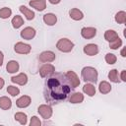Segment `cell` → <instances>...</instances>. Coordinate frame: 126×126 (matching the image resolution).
<instances>
[{"label": "cell", "instance_id": "13", "mask_svg": "<svg viewBox=\"0 0 126 126\" xmlns=\"http://www.w3.org/2000/svg\"><path fill=\"white\" fill-rule=\"evenodd\" d=\"M32 102V98L29 95H22L21 97H19L16 101V105L19 108H26L28 107Z\"/></svg>", "mask_w": 126, "mask_h": 126}, {"label": "cell", "instance_id": "9", "mask_svg": "<svg viewBox=\"0 0 126 126\" xmlns=\"http://www.w3.org/2000/svg\"><path fill=\"white\" fill-rule=\"evenodd\" d=\"M21 37L27 40H31L35 36V30L32 27H26L24 30L21 31Z\"/></svg>", "mask_w": 126, "mask_h": 126}, {"label": "cell", "instance_id": "34", "mask_svg": "<svg viewBox=\"0 0 126 126\" xmlns=\"http://www.w3.org/2000/svg\"><path fill=\"white\" fill-rule=\"evenodd\" d=\"M3 61H4V55H3V52L0 51V66H2Z\"/></svg>", "mask_w": 126, "mask_h": 126}, {"label": "cell", "instance_id": "20", "mask_svg": "<svg viewBox=\"0 0 126 126\" xmlns=\"http://www.w3.org/2000/svg\"><path fill=\"white\" fill-rule=\"evenodd\" d=\"M84 100V94L81 93H73L69 96V101L71 103H81Z\"/></svg>", "mask_w": 126, "mask_h": 126}, {"label": "cell", "instance_id": "31", "mask_svg": "<svg viewBox=\"0 0 126 126\" xmlns=\"http://www.w3.org/2000/svg\"><path fill=\"white\" fill-rule=\"evenodd\" d=\"M105 61H106L107 64L112 65V64L116 63L117 58H116V56H115L113 53H107V54L105 55Z\"/></svg>", "mask_w": 126, "mask_h": 126}, {"label": "cell", "instance_id": "22", "mask_svg": "<svg viewBox=\"0 0 126 126\" xmlns=\"http://www.w3.org/2000/svg\"><path fill=\"white\" fill-rule=\"evenodd\" d=\"M12 106V101L8 96H1L0 97V108L3 110H8Z\"/></svg>", "mask_w": 126, "mask_h": 126}, {"label": "cell", "instance_id": "21", "mask_svg": "<svg viewBox=\"0 0 126 126\" xmlns=\"http://www.w3.org/2000/svg\"><path fill=\"white\" fill-rule=\"evenodd\" d=\"M98 91H99L100 94H106L110 93V91H111V85L108 82H106V81H102V82L99 83Z\"/></svg>", "mask_w": 126, "mask_h": 126}, {"label": "cell", "instance_id": "23", "mask_svg": "<svg viewBox=\"0 0 126 126\" xmlns=\"http://www.w3.org/2000/svg\"><path fill=\"white\" fill-rule=\"evenodd\" d=\"M11 24H12V26H13L14 29H19V28H21V27L24 25V19L22 18V16L16 15V16H14V18L12 19Z\"/></svg>", "mask_w": 126, "mask_h": 126}, {"label": "cell", "instance_id": "17", "mask_svg": "<svg viewBox=\"0 0 126 126\" xmlns=\"http://www.w3.org/2000/svg\"><path fill=\"white\" fill-rule=\"evenodd\" d=\"M69 16L71 19L75 20V21H80L84 18V14L81 10H79L78 8H72L69 11Z\"/></svg>", "mask_w": 126, "mask_h": 126}, {"label": "cell", "instance_id": "12", "mask_svg": "<svg viewBox=\"0 0 126 126\" xmlns=\"http://www.w3.org/2000/svg\"><path fill=\"white\" fill-rule=\"evenodd\" d=\"M11 82L15 83V84H18L20 86H24L28 83V76L25 73H20L16 76H13L11 78Z\"/></svg>", "mask_w": 126, "mask_h": 126}, {"label": "cell", "instance_id": "2", "mask_svg": "<svg viewBox=\"0 0 126 126\" xmlns=\"http://www.w3.org/2000/svg\"><path fill=\"white\" fill-rule=\"evenodd\" d=\"M81 76L85 82H89L92 84H95L97 82V71L95 68L91 67V66H86L82 69L81 71Z\"/></svg>", "mask_w": 126, "mask_h": 126}, {"label": "cell", "instance_id": "37", "mask_svg": "<svg viewBox=\"0 0 126 126\" xmlns=\"http://www.w3.org/2000/svg\"><path fill=\"white\" fill-rule=\"evenodd\" d=\"M48 1H49L51 4H54V5H55V4H58V3L61 2V0H48Z\"/></svg>", "mask_w": 126, "mask_h": 126}, {"label": "cell", "instance_id": "11", "mask_svg": "<svg viewBox=\"0 0 126 126\" xmlns=\"http://www.w3.org/2000/svg\"><path fill=\"white\" fill-rule=\"evenodd\" d=\"M83 51L85 54H87L89 56H94L98 53V46L94 43H89L84 46Z\"/></svg>", "mask_w": 126, "mask_h": 126}, {"label": "cell", "instance_id": "4", "mask_svg": "<svg viewBox=\"0 0 126 126\" xmlns=\"http://www.w3.org/2000/svg\"><path fill=\"white\" fill-rule=\"evenodd\" d=\"M54 72H55V67L49 63L43 64L39 69V75L41 78H47L48 76H50Z\"/></svg>", "mask_w": 126, "mask_h": 126}, {"label": "cell", "instance_id": "16", "mask_svg": "<svg viewBox=\"0 0 126 126\" xmlns=\"http://www.w3.org/2000/svg\"><path fill=\"white\" fill-rule=\"evenodd\" d=\"M43 22L47 26H54L57 22V17L53 13H47V14L43 15Z\"/></svg>", "mask_w": 126, "mask_h": 126}, {"label": "cell", "instance_id": "30", "mask_svg": "<svg viewBox=\"0 0 126 126\" xmlns=\"http://www.w3.org/2000/svg\"><path fill=\"white\" fill-rule=\"evenodd\" d=\"M7 92L12 96H16V95H18L20 94V89L15 87V86H8L7 87Z\"/></svg>", "mask_w": 126, "mask_h": 126}, {"label": "cell", "instance_id": "25", "mask_svg": "<svg viewBox=\"0 0 126 126\" xmlns=\"http://www.w3.org/2000/svg\"><path fill=\"white\" fill-rule=\"evenodd\" d=\"M15 120H17L20 124L22 125H26L27 122H28V117H27V114L24 113V112H17L15 114Z\"/></svg>", "mask_w": 126, "mask_h": 126}, {"label": "cell", "instance_id": "36", "mask_svg": "<svg viewBox=\"0 0 126 126\" xmlns=\"http://www.w3.org/2000/svg\"><path fill=\"white\" fill-rule=\"evenodd\" d=\"M4 84H5V81H4V80H3V79L0 77V90H1V89L4 87Z\"/></svg>", "mask_w": 126, "mask_h": 126}, {"label": "cell", "instance_id": "3", "mask_svg": "<svg viewBox=\"0 0 126 126\" xmlns=\"http://www.w3.org/2000/svg\"><path fill=\"white\" fill-rule=\"evenodd\" d=\"M56 47L59 51L67 53V52H70L73 49L74 43L68 38H60L56 43Z\"/></svg>", "mask_w": 126, "mask_h": 126}, {"label": "cell", "instance_id": "28", "mask_svg": "<svg viewBox=\"0 0 126 126\" xmlns=\"http://www.w3.org/2000/svg\"><path fill=\"white\" fill-rule=\"evenodd\" d=\"M12 15V10L9 7H3L0 9V18L1 19H8Z\"/></svg>", "mask_w": 126, "mask_h": 126}, {"label": "cell", "instance_id": "35", "mask_svg": "<svg viewBox=\"0 0 126 126\" xmlns=\"http://www.w3.org/2000/svg\"><path fill=\"white\" fill-rule=\"evenodd\" d=\"M120 54H121V56H122V57H126V48H125V47H123V48H122V50H121Z\"/></svg>", "mask_w": 126, "mask_h": 126}, {"label": "cell", "instance_id": "15", "mask_svg": "<svg viewBox=\"0 0 126 126\" xmlns=\"http://www.w3.org/2000/svg\"><path fill=\"white\" fill-rule=\"evenodd\" d=\"M19 10H20V12L26 17V19L27 20H32L33 18H34V16H35V14H34V12L33 11H32L31 9H29V8H27L26 6H24V5H21L20 7H19Z\"/></svg>", "mask_w": 126, "mask_h": 126}, {"label": "cell", "instance_id": "7", "mask_svg": "<svg viewBox=\"0 0 126 126\" xmlns=\"http://www.w3.org/2000/svg\"><path fill=\"white\" fill-rule=\"evenodd\" d=\"M38 60L42 63H50V62H53L55 60V53L50 51V50H47V51H43L39 54L38 56Z\"/></svg>", "mask_w": 126, "mask_h": 126}, {"label": "cell", "instance_id": "8", "mask_svg": "<svg viewBox=\"0 0 126 126\" xmlns=\"http://www.w3.org/2000/svg\"><path fill=\"white\" fill-rule=\"evenodd\" d=\"M96 34V29L94 27H85L81 30V35L86 39H91Z\"/></svg>", "mask_w": 126, "mask_h": 126}, {"label": "cell", "instance_id": "24", "mask_svg": "<svg viewBox=\"0 0 126 126\" xmlns=\"http://www.w3.org/2000/svg\"><path fill=\"white\" fill-rule=\"evenodd\" d=\"M117 37H118V33H117L115 31H113V30H107V31L104 32V38H105V40H107L108 42L114 40V39L117 38Z\"/></svg>", "mask_w": 126, "mask_h": 126}, {"label": "cell", "instance_id": "27", "mask_svg": "<svg viewBox=\"0 0 126 126\" xmlns=\"http://www.w3.org/2000/svg\"><path fill=\"white\" fill-rule=\"evenodd\" d=\"M108 79L112 82V83H119L120 79H119V75H118V71L116 69H112L109 71L108 73Z\"/></svg>", "mask_w": 126, "mask_h": 126}, {"label": "cell", "instance_id": "33", "mask_svg": "<svg viewBox=\"0 0 126 126\" xmlns=\"http://www.w3.org/2000/svg\"><path fill=\"white\" fill-rule=\"evenodd\" d=\"M119 79H120V81L126 82V71H125V70H122V71H121V74H120Z\"/></svg>", "mask_w": 126, "mask_h": 126}, {"label": "cell", "instance_id": "14", "mask_svg": "<svg viewBox=\"0 0 126 126\" xmlns=\"http://www.w3.org/2000/svg\"><path fill=\"white\" fill-rule=\"evenodd\" d=\"M30 6L37 11H43L46 8V0H31Z\"/></svg>", "mask_w": 126, "mask_h": 126}, {"label": "cell", "instance_id": "32", "mask_svg": "<svg viewBox=\"0 0 126 126\" xmlns=\"http://www.w3.org/2000/svg\"><path fill=\"white\" fill-rule=\"evenodd\" d=\"M31 126H40L41 125V121L39 120V118L37 116H32L31 118V122H30Z\"/></svg>", "mask_w": 126, "mask_h": 126}, {"label": "cell", "instance_id": "6", "mask_svg": "<svg viewBox=\"0 0 126 126\" xmlns=\"http://www.w3.org/2000/svg\"><path fill=\"white\" fill-rule=\"evenodd\" d=\"M38 113L43 119H49L52 116V108L48 104H41L37 108Z\"/></svg>", "mask_w": 126, "mask_h": 126}, {"label": "cell", "instance_id": "29", "mask_svg": "<svg viewBox=\"0 0 126 126\" xmlns=\"http://www.w3.org/2000/svg\"><path fill=\"white\" fill-rule=\"evenodd\" d=\"M121 45H122V39L118 36L117 38H115L114 40H112V41H110L109 42V47L111 48V49H118L119 47H121Z\"/></svg>", "mask_w": 126, "mask_h": 126}, {"label": "cell", "instance_id": "18", "mask_svg": "<svg viewBox=\"0 0 126 126\" xmlns=\"http://www.w3.org/2000/svg\"><path fill=\"white\" fill-rule=\"evenodd\" d=\"M20 69V65L16 60H11L6 65V70L9 73H16Z\"/></svg>", "mask_w": 126, "mask_h": 126}, {"label": "cell", "instance_id": "1", "mask_svg": "<svg viewBox=\"0 0 126 126\" xmlns=\"http://www.w3.org/2000/svg\"><path fill=\"white\" fill-rule=\"evenodd\" d=\"M73 89L65 74L54 72L44 83L43 96L49 104H58L70 96Z\"/></svg>", "mask_w": 126, "mask_h": 126}, {"label": "cell", "instance_id": "19", "mask_svg": "<svg viewBox=\"0 0 126 126\" xmlns=\"http://www.w3.org/2000/svg\"><path fill=\"white\" fill-rule=\"evenodd\" d=\"M83 92L89 96H94L95 94V87L92 83H87L83 87Z\"/></svg>", "mask_w": 126, "mask_h": 126}, {"label": "cell", "instance_id": "10", "mask_svg": "<svg viewBox=\"0 0 126 126\" xmlns=\"http://www.w3.org/2000/svg\"><path fill=\"white\" fill-rule=\"evenodd\" d=\"M69 83L71 84V86L75 89L77 87H79L80 85V80H79V77L77 76V74L74 72V71H68L67 73H65Z\"/></svg>", "mask_w": 126, "mask_h": 126}, {"label": "cell", "instance_id": "5", "mask_svg": "<svg viewBox=\"0 0 126 126\" xmlns=\"http://www.w3.org/2000/svg\"><path fill=\"white\" fill-rule=\"evenodd\" d=\"M14 50L16 53H19V54H29L32 50V47L30 44H27V43H24V42H17L14 46Z\"/></svg>", "mask_w": 126, "mask_h": 126}, {"label": "cell", "instance_id": "26", "mask_svg": "<svg viewBox=\"0 0 126 126\" xmlns=\"http://www.w3.org/2000/svg\"><path fill=\"white\" fill-rule=\"evenodd\" d=\"M115 22L118 24H125L126 22V12L125 11H119L115 14Z\"/></svg>", "mask_w": 126, "mask_h": 126}]
</instances>
